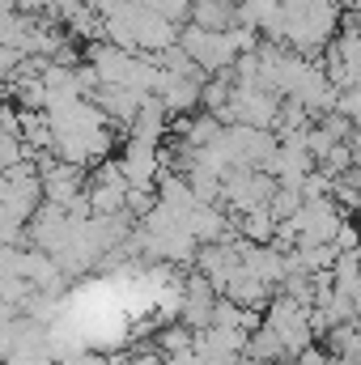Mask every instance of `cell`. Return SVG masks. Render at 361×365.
Segmentation results:
<instances>
[{
    "label": "cell",
    "instance_id": "2",
    "mask_svg": "<svg viewBox=\"0 0 361 365\" xmlns=\"http://www.w3.org/2000/svg\"><path fill=\"white\" fill-rule=\"evenodd\" d=\"M264 327H272V331L280 336V344H285L289 361L315 344V336H310V310H306V306H298V302H289V297H280V293L272 297L268 310H264Z\"/></svg>",
    "mask_w": 361,
    "mask_h": 365
},
{
    "label": "cell",
    "instance_id": "11",
    "mask_svg": "<svg viewBox=\"0 0 361 365\" xmlns=\"http://www.w3.org/2000/svg\"><path fill=\"white\" fill-rule=\"evenodd\" d=\"M86 4H90V9H98V4H102V0H86Z\"/></svg>",
    "mask_w": 361,
    "mask_h": 365
},
{
    "label": "cell",
    "instance_id": "1",
    "mask_svg": "<svg viewBox=\"0 0 361 365\" xmlns=\"http://www.w3.org/2000/svg\"><path fill=\"white\" fill-rule=\"evenodd\" d=\"M179 47H183V56H187L200 73H208V77H213V73H230L234 60H238L230 34H208V30H200V26H179Z\"/></svg>",
    "mask_w": 361,
    "mask_h": 365
},
{
    "label": "cell",
    "instance_id": "7",
    "mask_svg": "<svg viewBox=\"0 0 361 365\" xmlns=\"http://www.w3.org/2000/svg\"><path fill=\"white\" fill-rule=\"evenodd\" d=\"M298 208H302V187H280L276 182V195L268 204L272 221H289V217H298Z\"/></svg>",
    "mask_w": 361,
    "mask_h": 365
},
{
    "label": "cell",
    "instance_id": "4",
    "mask_svg": "<svg viewBox=\"0 0 361 365\" xmlns=\"http://www.w3.org/2000/svg\"><path fill=\"white\" fill-rule=\"evenodd\" d=\"M217 289L195 272L191 280H183V293H179V323L191 327V331H204L213 327V310H217Z\"/></svg>",
    "mask_w": 361,
    "mask_h": 365
},
{
    "label": "cell",
    "instance_id": "9",
    "mask_svg": "<svg viewBox=\"0 0 361 365\" xmlns=\"http://www.w3.org/2000/svg\"><path fill=\"white\" fill-rule=\"evenodd\" d=\"M17 162H26V145H21V136L0 132V170H13Z\"/></svg>",
    "mask_w": 361,
    "mask_h": 365
},
{
    "label": "cell",
    "instance_id": "10",
    "mask_svg": "<svg viewBox=\"0 0 361 365\" xmlns=\"http://www.w3.org/2000/svg\"><path fill=\"white\" fill-rule=\"evenodd\" d=\"M293 365H332V357H327V349L310 344L306 353H298V357H293Z\"/></svg>",
    "mask_w": 361,
    "mask_h": 365
},
{
    "label": "cell",
    "instance_id": "8",
    "mask_svg": "<svg viewBox=\"0 0 361 365\" xmlns=\"http://www.w3.org/2000/svg\"><path fill=\"white\" fill-rule=\"evenodd\" d=\"M191 340H195V331L191 327H166L162 336H158V344H162V353L166 357H179V353H191Z\"/></svg>",
    "mask_w": 361,
    "mask_h": 365
},
{
    "label": "cell",
    "instance_id": "5",
    "mask_svg": "<svg viewBox=\"0 0 361 365\" xmlns=\"http://www.w3.org/2000/svg\"><path fill=\"white\" fill-rule=\"evenodd\" d=\"M187 26H200L208 34H230L238 26V4H230V0H191Z\"/></svg>",
    "mask_w": 361,
    "mask_h": 365
},
{
    "label": "cell",
    "instance_id": "6",
    "mask_svg": "<svg viewBox=\"0 0 361 365\" xmlns=\"http://www.w3.org/2000/svg\"><path fill=\"white\" fill-rule=\"evenodd\" d=\"M243 357H247L251 365H285L289 361V353H285V344H280V336H276L272 327H260V331L247 336Z\"/></svg>",
    "mask_w": 361,
    "mask_h": 365
},
{
    "label": "cell",
    "instance_id": "3",
    "mask_svg": "<svg viewBox=\"0 0 361 365\" xmlns=\"http://www.w3.org/2000/svg\"><path fill=\"white\" fill-rule=\"evenodd\" d=\"M119 175L132 191H158V179H162V153L158 145H145V140H128L123 153L115 158Z\"/></svg>",
    "mask_w": 361,
    "mask_h": 365
}]
</instances>
